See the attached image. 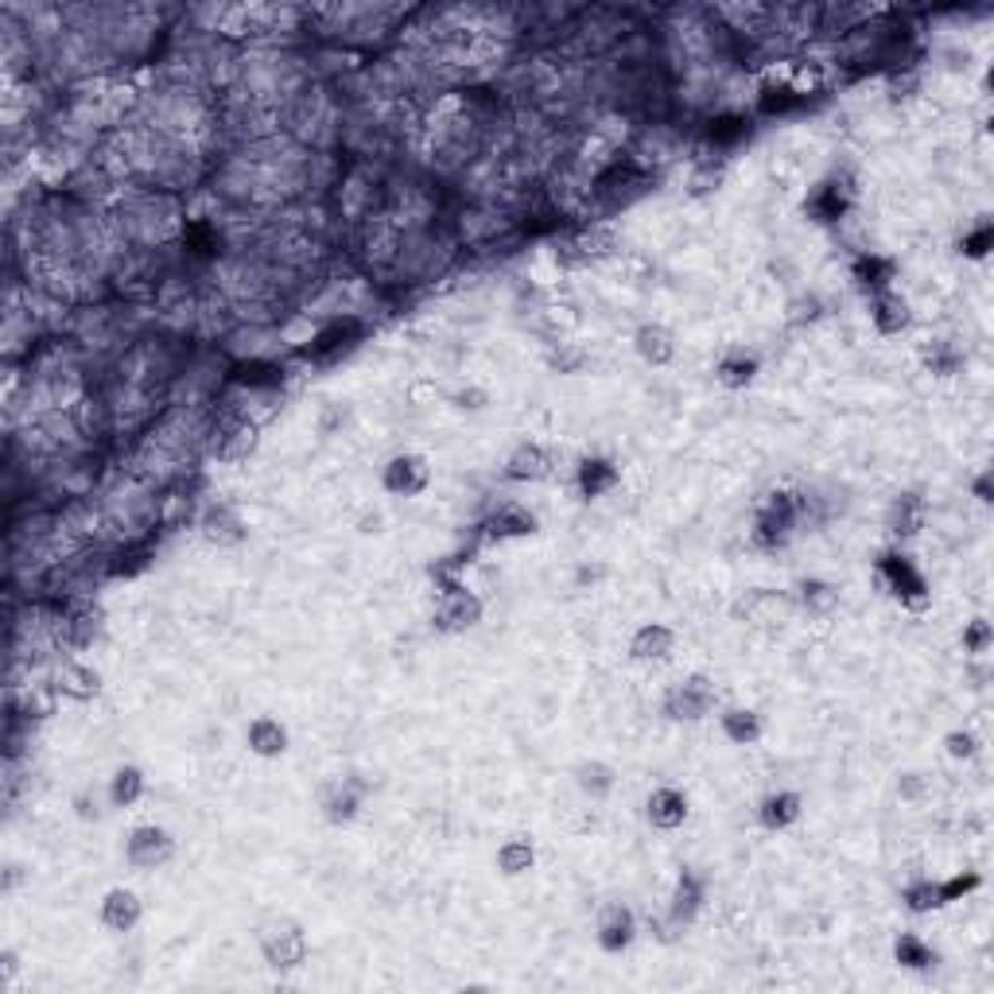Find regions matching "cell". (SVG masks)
Listing matches in <instances>:
<instances>
[{
  "instance_id": "cell-44",
  "label": "cell",
  "mask_w": 994,
  "mask_h": 994,
  "mask_svg": "<svg viewBox=\"0 0 994 994\" xmlns=\"http://www.w3.org/2000/svg\"><path fill=\"white\" fill-rule=\"evenodd\" d=\"M991 645H994V629L986 618H975L963 626V652H967V657H986Z\"/></svg>"
},
{
  "instance_id": "cell-34",
  "label": "cell",
  "mask_w": 994,
  "mask_h": 994,
  "mask_svg": "<svg viewBox=\"0 0 994 994\" xmlns=\"http://www.w3.org/2000/svg\"><path fill=\"white\" fill-rule=\"evenodd\" d=\"M893 963L906 971H932L937 967V948L921 937V932H901L893 940Z\"/></svg>"
},
{
  "instance_id": "cell-20",
  "label": "cell",
  "mask_w": 994,
  "mask_h": 994,
  "mask_svg": "<svg viewBox=\"0 0 994 994\" xmlns=\"http://www.w3.org/2000/svg\"><path fill=\"white\" fill-rule=\"evenodd\" d=\"M245 746H249V754H257V757H284L287 754V746H292V734H287V726L280 723L276 715H257V719H249V726H245Z\"/></svg>"
},
{
  "instance_id": "cell-49",
  "label": "cell",
  "mask_w": 994,
  "mask_h": 994,
  "mask_svg": "<svg viewBox=\"0 0 994 994\" xmlns=\"http://www.w3.org/2000/svg\"><path fill=\"white\" fill-rule=\"evenodd\" d=\"M971 490H975V498L983 505H991L994 502V485H991V470H983V474L975 478V482H971Z\"/></svg>"
},
{
  "instance_id": "cell-16",
  "label": "cell",
  "mask_w": 994,
  "mask_h": 994,
  "mask_svg": "<svg viewBox=\"0 0 994 994\" xmlns=\"http://www.w3.org/2000/svg\"><path fill=\"white\" fill-rule=\"evenodd\" d=\"M870 323H875V331L882 338L906 335L909 326H913V307H909V300L898 287H886V292L870 295Z\"/></svg>"
},
{
  "instance_id": "cell-40",
  "label": "cell",
  "mask_w": 994,
  "mask_h": 994,
  "mask_svg": "<svg viewBox=\"0 0 994 994\" xmlns=\"http://www.w3.org/2000/svg\"><path fill=\"white\" fill-rule=\"evenodd\" d=\"M723 176H726V164H723V159H700V164H695V168H692V176H688V195H695V199H700V195L719 191Z\"/></svg>"
},
{
  "instance_id": "cell-37",
  "label": "cell",
  "mask_w": 994,
  "mask_h": 994,
  "mask_svg": "<svg viewBox=\"0 0 994 994\" xmlns=\"http://www.w3.org/2000/svg\"><path fill=\"white\" fill-rule=\"evenodd\" d=\"M63 634H66V641H71L74 649H90V645L97 641V634H102V610H94V606H79V610H71L63 618Z\"/></svg>"
},
{
  "instance_id": "cell-19",
  "label": "cell",
  "mask_w": 994,
  "mask_h": 994,
  "mask_svg": "<svg viewBox=\"0 0 994 994\" xmlns=\"http://www.w3.org/2000/svg\"><path fill=\"white\" fill-rule=\"evenodd\" d=\"M851 280L859 292L875 295V292H886V287H893V280H898V261L886 253H875V249H867V253H855L851 261Z\"/></svg>"
},
{
  "instance_id": "cell-38",
  "label": "cell",
  "mask_w": 994,
  "mask_h": 994,
  "mask_svg": "<svg viewBox=\"0 0 994 994\" xmlns=\"http://www.w3.org/2000/svg\"><path fill=\"white\" fill-rule=\"evenodd\" d=\"M901 901H906V909L909 913H917V917L944 909V901H940V882H932V878H917V882H909L906 890H901Z\"/></svg>"
},
{
  "instance_id": "cell-5",
  "label": "cell",
  "mask_w": 994,
  "mask_h": 994,
  "mask_svg": "<svg viewBox=\"0 0 994 994\" xmlns=\"http://www.w3.org/2000/svg\"><path fill=\"white\" fill-rule=\"evenodd\" d=\"M482 614L485 606L474 590H467L462 583H447L436 598V610H431V626L447 637H459V634H470L482 621Z\"/></svg>"
},
{
  "instance_id": "cell-27",
  "label": "cell",
  "mask_w": 994,
  "mask_h": 994,
  "mask_svg": "<svg viewBox=\"0 0 994 994\" xmlns=\"http://www.w3.org/2000/svg\"><path fill=\"white\" fill-rule=\"evenodd\" d=\"M757 374H762V362H757V354L746 350V346H731V350L715 362V381L723 385V389H746V385H754Z\"/></svg>"
},
{
  "instance_id": "cell-42",
  "label": "cell",
  "mask_w": 994,
  "mask_h": 994,
  "mask_svg": "<svg viewBox=\"0 0 994 994\" xmlns=\"http://www.w3.org/2000/svg\"><path fill=\"white\" fill-rule=\"evenodd\" d=\"M785 318H788V323H793V326H812V323H819V318H824V300H819L816 292H801L793 303H788Z\"/></svg>"
},
{
  "instance_id": "cell-23",
  "label": "cell",
  "mask_w": 994,
  "mask_h": 994,
  "mask_svg": "<svg viewBox=\"0 0 994 994\" xmlns=\"http://www.w3.org/2000/svg\"><path fill=\"white\" fill-rule=\"evenodd\" d=\"M510 482H544L552 474V451L544 443H517L502 470Z\"/></svg>"
},
{
  "instance_id": "cell-1",
  "label": "cell",
  "mask_w": 994,
  "mask_h": 994,
  "mask_svg": "<svg viewBox=\"0 0 994 994\" xmlns=\"http://www.w3.org/2000/svg\"><path fill=\"white\" fill-rule=\"evenodd\" d=\"M804 517V502L796 498V493L788 490H777L770 493V498H762L754 510V529H750V541L757 544V548L765 552H777L785 548L788 541H793L796 525H801Z\"/></svg>"
},
{
  "instance_id": "cell-17",
  "label": "cell",
  "mask_w": 994,
  "mask_h": 994,
  "mask_svg": "<svg viewBox=\"0 0 994 994\" xmlns=\"http://www.w3.org/2000/svg\"><path fill=\"white\" fill-rule=\"evenodd\" d=\"M645 816L657 831H677V827L688 824L692 816V804H688V793H680L677 785H657L645 801Z\"/></svg>"
},
{
  "instance_id": "cell-26",
  "label": "cell",
  "mask_w": 994,
  "mask_h": 994,
  "mask_svg": "<svg viewBox=\"0 0 994 994\" xmlns=\"http://www.w3.org/2000/svg\"><path fill=\"white\" fill-rule=\"evenodd\" d=\"M801 812H804L801 793L777 788V793H770L762 804H757V824H762L765 831H788V827L801 819Z\"/></svg>"
},
{
  "instance_id": "cell-43",
  "label": "cell",
  "mask_w": 994,
  "mask_h": 994,
  "mask_svg": "<svg viewBox=\"0 0 994 994\" xmlns=\"http://www.w3.org/2000/svg\"><path fill=\"white\" fill-rule=\"evenodd\" d=\"M960 362H963V354L955 350L952 343H932V346H924V366H929L932 374L952 377L955 369H960Z\"/></svg>"
},
{
  "instance_id": "cell-22",
  "label": "cell",
  "mask_w": 994,
  "mask_h": 994,
  "mask_svg": "<svg viewBox=\"0 0 994 994\" xmlns=\"http://www.w3.org/2000/svg\"><path fill=\"white\" fill-rule=\"evenodd\" d=\"M55 688L66 695V700H94L97 692H102V672L94 669V665H86V660L79 657H66L63 665L55 669Z\"/></svg>"
},
{
  "instance_id": "cell-24",
  "label": "cell",
  "mask_w": 994,
  "mask_h": 994,
  "mask_svg": "<svg viewBox=\"0 0 994 994\" xmlns=\"http://www.w3.org/2000/svg\"><path fill=\"white\" fill-rule=\"evenodd\" d=\"M634 350H637V358H641L645 366L660 369V366H669V362L677 358V335H672L665 323H645V326H637Z\"/></svg>"
},
{
  "instance_id": "cell-4",
  "label": "cell",
  "mask_w": 994,
  "mask_h": 994,
  "mask_svg": "<svg viewBox=\"0 0 994 994\" xmlns=\"http://www.w3.org/2000/svg\"><path fill=\"white\" fill-rule=\"evenodd\" d=\"M715 708H719V688H715V680L703 677V672H692V677L677 680V684L665 692V700H660V711H665V719H672V723H703Z\"/></svg>"
},
{
  "instance_id": "cell-29",
  "label": "cell",
  "mask_w": 994,
  "mask_h": 994,
  "mask_svg": "<svg viewBox=\"0 0 994 994\" xmlns=\"http://www.w3.org/2000/svg\"><path fill=\"white\" fill-rule=\"evenodd\" d=\"M575 785H579L583 796H590V801H606V796L618 788V770H614L610 762H603V757H587V762H579L572 770Z\"/></svg>"
},
{
  "instance_id": "cell-14",
  "label": "cell",
  "mask_w": 994,
  "mask_h": 994,
  "mask_svg": "<svg viewBox=\"0 0 994 994\" xmlns=\"http://www.w3.org/2000/svg\"><path fill=\"white\" fill-rule=\"evenodd\" d=\"M621 485V467L606 454H587V459L575 467V490H579L583 502H598L606 493H614Z\"/></svg>"
},
{
  "instance_id": "cell-35",
  "label": "cell",
  "mask_w": 994,
  "mask_h": 994,
  "mask_svg": "<svg viewBox=\"0 0 994 994\" xmlns=\"http://www.w3.org/2000/svg\"><path fill=\"white\" fill-rule=\"evenodd\" d=\"M703 136H708V144L715 151H731V148H739V144L750 136V121L742 117V113H719V117L708 121Z\"/></svg>"
},
{
  "instance_id": "cell-13",
  "label": "cell",
  "mask_w": 994,
  "mask_h": 994,
  "mask_svg": "<svg viewBox=\"0 0 994 994\" xmlns=\"http://www.w3.org/2000/svg\"><path fill=\"white\" fill-rule=\"evenodd\" d=\"M199 533H202V541H207L210 548H238V544H245L249 525H245V517H241L238 505L218 502V505H210V510L202 513Z\"/></svg>"
},
{
  "instance_id": "cell-6",
  "label": "cell",
  "mask_w": 994,
  "mask_h": 994,
  "mask_svg": "<svg viewBox=\"0 0 994 994\" xmlns=\"http://www.w3.org/2000/svg\"><path fill=\"white\" fill-rule=\"evenodd\" d=\"M176 859V836L168 827L159 824H136L125 839V862L140 875H151V870L168 867Z\"/></svg>"
},
{
  "instance_id": "cell-11",
  "label": "cell",
  "mask_w": 994,
  "mask_h": 994,
  "mask_svg": "<svg viewBox=\"0 0 994 994\" xmlns=\"http://www.w3.org/2000/svg\"><path fill=\"white\" fill-rule=\"evenodd\" d=\"M97 921H102V929L113 932V937H128V932L144 921L140 893L128 890V886H109L105 898H102V906H97Z\"/></svg>"
},
{
  "instance_id": "cell-30",
  "label": "cell",
  "mask_w": 994,
  "mask_h": 994,
  "mask_svg": "<svg viewBox=\"0 0 994 994\" xmlns=\"http://www.w3.org/2000/svg\"><path fill=\"white\" fill-rule=\"evenodd\" d=\"M886 529H890L898 541H909L924 529V502L917 493H898L886 510Z\"/></svg>"
},
{
  "instance_id": "cell-48",
  "label": "cell",
  "mask_w": 994,
  "mask_h": 994,
  "mask_svg": "<svg viewBox=\"0 0 994 994\" xmlns=\"http://www.w3.org/2000/svg\"><path fill=\"white\" fill-rule=\"evenodd\" d=\"M74 812H79V819H97V816H102V808H97V796L94 793H79V796H74Z\"/></svg>"
},
{
  "instance_id": "cell-3",
  "label": "cell",
  "mask_w": 994,
  "mask_h": 994,
  "mask_svg": "<svg viewBox=\"0 0 994 994\" xmlns=\"http://www.w3.org/2000/svg\"><path fill=\"white\" fill-rule=\"evenodd\" d=\"M875 575H878V583H882V587H886V595L898 598V603L906 606V610H917V614H921L924 606L932 603L929 583H924L921 567H917L913 559H909L901 548L882 552V556H878V564H875Z\"/></svg>"
},
{
  "instance_id": "cell-31",
  "label": "cell",
  "mask_w": 994,
  "mask_h": 994,
  "mask_svg": "<svg viewBox=\"0 0 994 994\" xmlns=\"http://www.w3.org/2000/svg\"><path fill=\"white\" fill-rule=\"evenodd\" d=\"M719 731L731 746H757L762 742V715L754 708H726L719 715Z\"/></svg>"
},
{
  "instance_id": "cell-10",
  "label": "cell",
  "mask_w": 994,
  "mask_h": 994,
  "mask_svg": "<svg viewBox=\"0 0 994 994\" xmlns=\"http://www.w3.org/2000/svg\"><path fill=\"white\" fill-rule=\"evenodd\" d=\"M431 485V462L416 451H400L385 462L381 470V490L389 498H420Z\"/></svg>"
},
{
  "instance_id": "cell-21",
  "label": "cell",
  "mask_w": 994,
  "mask_h": 994,
  "mask_svg": "<svg viewBox=\"0 0 994 994\" xmlns=\"http://www.w3.org/2000/svg\"><path fill=\"white\" fill-rule=\"evenodd\" d=\"M804 105H808V94H804L796 82L765 79L762 86H757V113H762V117H793V113H801Z\"/></svg>"
},
{
  "instance_id": "cell-7",
  "label": "cell",
  "mask_w": 994,
  "mask_h": 994,
  "mask_svg": "<svg viewBox=\"0 0 994 994\" xmlns=\"http://www.w3.org/2000/svg\"><path fill=\"white\" fill-rule=\"evenodd\" d=\"M369 796V785L358 777V773H346V777H326L323 788H318V808L331 824H350L358 819L362 804Z\"/></svg>"
},
{
  "instance_id": "cell-15",
  "label": "cell",
  "mask_w": 994,
  "mask_h": 994,
  "mask_svg": "<svg viewBox=\"0 0 994 994\" xmlns=\"http://www.w3.org/2000/svg\"><path fill=\"white\" fill-rule=\"evenodd\" d=\"M672 652H677V629L665 626V621H645L629 637V657L637 665H665V660H672Z\"/></svg>"
},
{
  "instance_id": "cell-2",
  "label": "cell",
  "mask_w": 994,
  "mask_h": 994,
  "mask_svg": "<svg viewBox=\"0 0 994 994\" xmlns=\"http://www.w3.org/2000/svg\"><path fill=\"white\" fill-rule=\"evenodd\" d=\"M257 944H261L264 963L276 971L303 967L311 955V937L295 917H272V921H264L261 932H257Z\"/></svg>"
},
{
  "instance_id": "cell-9",
  "label": "cell",
  "mask_w": 994,
  "mask_h": 994,
  "mask_svg": "<svg viewBox=\"0 0 994 994\" xmlns=\"http://www.w3.org/2000/svg\"><path fill=\"white\" fill-rule=\"evenodd\" d=\"M851 207H855V187L839 176L816 184L808 191V199H804V215H808V222H816V226H839L847 215H851Z\"/></svg>"
},
{
  "instance_id": "cell-46",
  "label": "cell",
  "mask_w": 994,
  "mask_h": 994,
  "mask_svg": "<svg viewBox=\"0 0 994 994\" xmlns=\"http://www.w3.org/2000/svg\"><path fill=\"white\" fill-rule=\"evenodd\" d=\"M979 886H983V878L975 875V870H967V875H952L940 882V901L944 906H952V901H963L967 893H975Z\"/></svg>"
},
{
  "instance_id": "cell-39",
  "label": "cell",
  "mask_w": 994,
  "mask_h": 994,
  "mask_svg": "<svg viewBox=\"0 0 994 994\" xmlns=\"http://www.w3.org/2000/svg\"><path fill=\"white\" fill-rule=\"evenodd\" d=\"M991 249H994V222L991 218H979V222L960 238V253L967 257V261H986Z\"/></svg>"
},
{
  "instance_id": "cell-33",
  "label": "cell",
  "mask_w": 994,
  "mask_h": 994,
  "mask_svg": "<svg viewBox=\"0 0 994 994\" xmlns=\"http://www.w3.org/2000/svg\"><path fill=\"white\" fill-rule=\"evenodd\" d=\"M801 595H796V603H801V610L808 614V618H831V614L839 610V587L836 583H827V579H804Z\"/></svg>"
},
{
  "instance_id": "cell-32",
  "label": "cell",
  "mask_w": 994,
  "mask_h": 994,
  "mask_svg": "<svg viewBox=\"0 0 994 994\" xmlns=\"http://www.w3.org/2000/svg\"><path fill=\"white\" fill-rule=\"evenodd\" d=\"M493 867H498V875H505V878L529 875V870L536 867L533 839H529V836H510L502 847H498V855H493Z\"/></svg>"
},
{
  "instance_id": "cell-18",
  "label": "cell",
  "mask_w": 994,
  "mask_h": 994,
  "mask_svg": "<svg viewBox=\"0 0 994 994\" xmlns=\"http://www.w3.org/2000/svg\"><path fill=\"white\" fill-rule=\"evenodd\" d=\"M536 529H541L536 513L521 502H502L490 517H485V536H490V541H525V536H533Z\"/></svg>"
},
{
  "instance_id": "cell-47",
  "label": "cell",
  "mask_w": 994,
  "mask_h": 994,
  "mask_svg": "<svg viewBox=\"0 0 994 994\" xmlns=\"http://www.w3.org/2000/svg\"><path fill=\"white\" fill-rule=\"evenodd\" d=\"M944 754L955 762H971L979 754V739L971 731H948L944 734Z\"/></svg>"
},
{
  "instance_id": "cell-8",
  "label": "cell",
  "mask_w": 994,
  "mask_h": 994,
  "mask_svg": "<svg viewBox=\"0 0 994 994\" xmlns=\"http://www.w3.org/2000/svg\"><path fill=\"white\" fill-rule=\"evenodd\" d=\"M362 335H366V326L358 318H335V323H326L311 338V346H303V358L315 362V366H335V362H343L362 343Z\"/></svg>"
},
{
  "instance_id": "cell-12",
  "label": "cell",
  "mask_w": 994,
  "mask_h": 994,
  "mask_svg": "<svg viewBox=\"0 0 994 994\" xmlns=\"http://www.w3.org/2000/svg\"><path fill=\"white\" fill-rule=\"evenodd\" d=\"M595 940L606 955H621L629 944L637 940V917L629 906L621 901H610V906L598 909V921H595Z\"/></svg>"
},
{
  "instance_id": "cell-25",
  "label": "cell",
  "mask_w": 994,
  "mask_h": 994,
  "mask_svg": "<svg viewBox=\"0 0 994 994\" xmlns=\"http://www.w3.org/2000/svg\"><path fill=\"white\" fill-rule=\"evenodd\" d=\"M700 909H703V882L692 875V870H684V875L677 878V890H672V898H669V924L684 932L688 924H695Z\"/></svg>"
},
{
  "instance_id": "cell-45",
  "label": "cell",
  "mask_w": 994,
  "mask_h": 994,
  "mask_svg": "<svg viewBox=\"0 0 994 994\" xmlns=\"http://www.w3.org/2000/svg\"><path fill=\"white\" fill-rule=\"evenodd\" d=\"M898 796L906 804H913V808H921V804L932 796V777H929V773H917V770L913 773H901V777H898Z\"/></svg>"
},
{
  "instance_id": "cell-28",
  "label": "cell",
  "mask_w": 994,
  "mask_h": 994,
  "mask_svg": "<svg viewBox=\"0 0 994 994\" xmlns=\"http://www.w3.org/2000/svg\"><path fill=\"white\" fill-rule=\"evenodd\" d=\"M253 451H257V423L245 420V416H233V420L215 436V454L226 462H241Z\"/></svg>"
},
{
  "instance_id": "cell-36",
  "label": "cell",
  "mask_w": 994,
  "mask_h": 994,
  "mask_svg": "<svg viewBox=\"0 0 994 994\" xmlns=\"http://www.w3.org/2000/svg\"><path fill=\"white\" fill-rule=\"evenodd\" d=\"M144 788H148V781H144L140 765H117L109 777V804L113 808H133L144 801Z\"/></svg>"
},
{
  "instance_id": "cell-41",
  "label": "cell",
  "mask_w": 994,
  "mask_h": 994,
  "mask_svg": "<svg viewBox=\"0 0 994 994\" xmlns=\"http://www.w3.org/2000/svg\"><path fill=\"white\" fill-rule=\"evenodd\" d=\"M280 369L269 366V362H241L238 369H233V381L238 385H249V389H276L280 385Z\"/></svg>"
}]
</instances>
